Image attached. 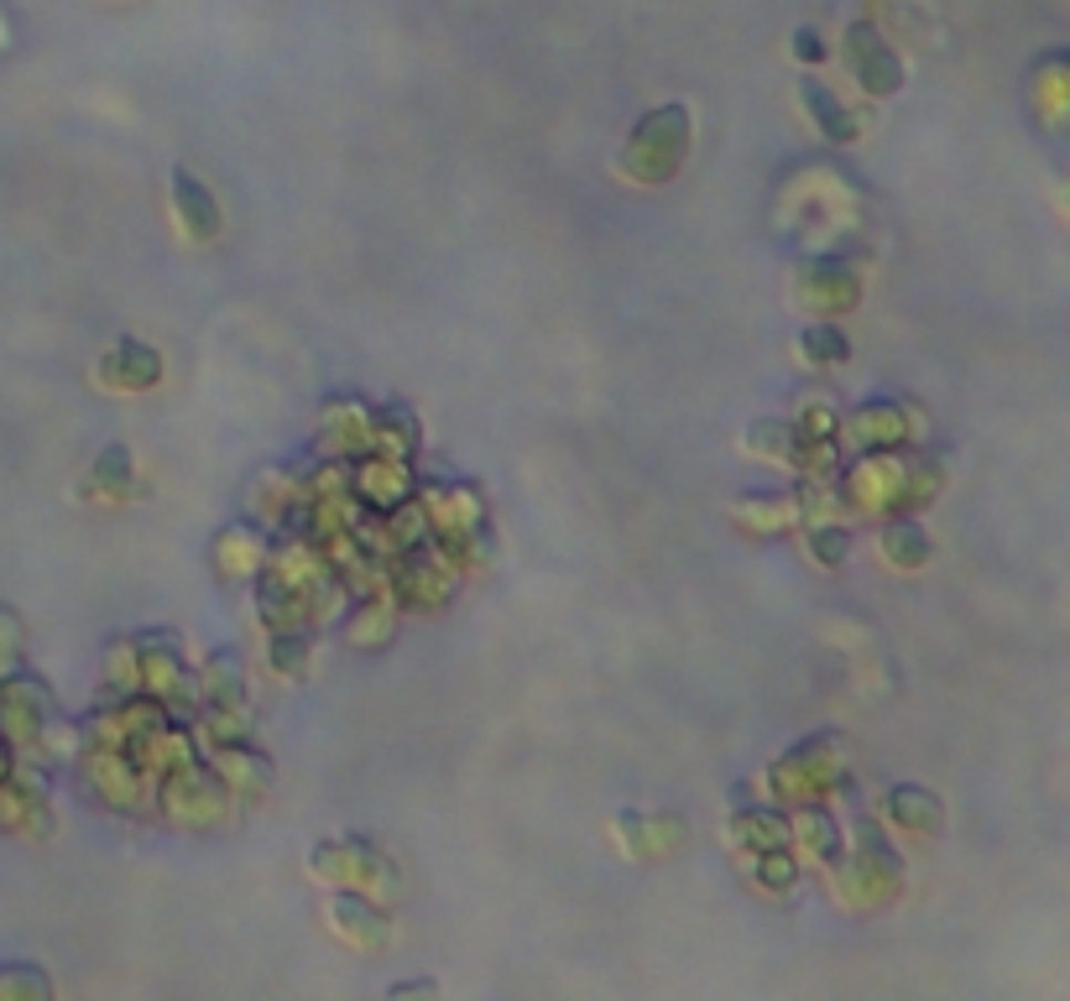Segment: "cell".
I'll list each match as a JSON object with an SVG mask.
<instances>
[{
	"label": "cell",
	"mask_w": 1070,
	"mask_h": 1001,
	"mask_svg": "<svg viewBox=\"0 0 1070 1001\" xmlns=\"http://www.w3.org/2000/svg\"><path fill=\"white\" fill-rule=\"evenodd\" d=\"M851 69L862 73V84L877 94H887L893 84H898V63L877 48V37H872V27H851Z\"/></svg>",
	"instance_id": "cell-1"
},
{
	"label": "cell",
	"mask_w": 1070,
	"mask_h": 1001,
	"mask_svg": "<svg viewBox=\"0 0 1070 1001\" xmlns=\"http://www.w3.org/2000/svg\"><path fill=\"white\" fill-rule=\"evenodd\" d=\"M173 194H178V209H184V225H188V230H194V236H215L220 215H215V199H209V188H204V183H194L188 173H178V178H173Z\"/></svg>",
	"instance_id": "cell-2"
},
{
	"label": "cell",
	"mask_w": 1070,
	"mask_h": 1001,
	"mask_svg": "<svg viewBox=\"0 0 1070 1001\" xmlns=\"http://www.w3.org/2000/svg\"><path fill=\"white\" fill-rule=\"evenodd\" d=\"M804 105H810L814 115H825V121H831V126H825V131H831V136H851V121H846V115H841V110L831 105V94H825V90H814V84H804Z\"/></svg>",
	"instance_id": "cell-3"
},
{
	"label": "cell",
	"mask_w": 1070,
	"mask_h": 1001,
	"mask_svg": "<svg viewBox=\"0 0 1070 1001\" xmlns=\"http://www.w3.org/2000/svg\"><path fill=\"white\" fill-rule=\"evenodd\" d=\"M793 53H799V58H825V42H820V32H814V27H799V37H793Z\"/></svg>",
	"instance_id": "cell-4"
}]
</instances>
